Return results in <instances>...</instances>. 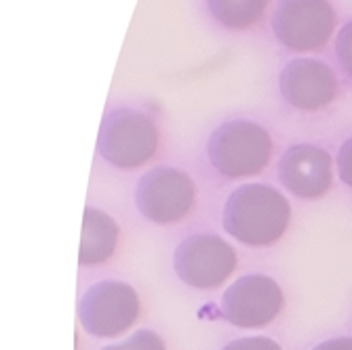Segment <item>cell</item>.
Masks as SVG:
<instances>
[{"instance_id": "1", "label": "cell", "mask_w": 352, "mask_h": 350, "mask_svg": "<svg viewBox=\"0 0 352 350\" xmlns=\"http://www.w3.org/2000/svg\"><path fill=\"white\" fill-rule=\"evenodd\" d=\"M289 201L266 184H245L223 205V230L251 247L274 245L289 228Z\"/></svg>"}, {"instance_id": "2", "label": "cell", "mask_w": 352, "mask_h": 350, "mask_svg": "<svg viewBox=\"0 0 352 350\" xmlns=\"http://www.w3.org/2000/svg\"><path fill=\"white\" fill-rule=\"evenodd\" d=\"M211 167L228 179L253 177L266 171L272 158V138L253 120H228L211 133L207 144Z\"/></svg>"}, {"instance_id": "3", "label": "cell", "mask_w": 352, "mask_h": 350, "mask_svg": "<svg viewBox=\"0 0 352 350\" xmlns=\"http://www.w3.org/2000/svg\"><path fill=\"white\" fill-rule=\"evenodd\" d=\"M158 142H161V133L148 114L118 108L108 112L102 120L98 150L112 167L135 171L156 154Z\"/></svg>"}, {"instance_id": "4", "label": "cell", "mask_w": 352, "mask_h": 350, "mask_svg": "<svg viewBox=\"0 0 352 350\" xmlns=\"http://www.w3.org/2000/svg\"><path fill=\"white\" fill-rule=\"evenodd\" d=\"M272 32L294 53L323 51L336 32V11L329 0H278Z\"/></svg>"}, {"instance_id": "5", "label": "cell", "mask_w": 352, "mask_h": 350, "mask_svg": "<svg viewBox=\"0 0 352 350\" xmlns=\"http://www.w3.org/2000/svg\"><path fill=\"white\" fill-rule=\"evenodd\" d=\"M78 319L95 338H118L140 319V296L129 283L102 281L82 296Z\"/></svg>"}, {"instance_id": "6", "label": "cell", "mask_w": 352, "mask_h": 350, "mask_svg": "<svg viewBox=\"0 0 352 350\" xmlns=\"http://www.w3.org/2000/svg\"><path fill=\"white\" fill-rule=\"evenodd\" d=\"M177 276L195 289H217L236 270V253L228 241L201 232L184 239L173 256Z\"/></svg>"}, {"instance_id": "7", "label": "cell", "mask_w": 352, "mask_h": 350, "mask_svg": "<svg viewBox=\"0 0 352 350\" xmlns=\"http://www.w3.org/2000/svg\"><path fill=\"white\" fill-rule=\"evenodd\" d=\"M197 203V184L177 167L148 171L135 190L140 213L154 224H177Z\"/></svg>"}, {"instance_id": "8", "label": "cell", "mask_w": 352, "mask_h": 350, "mask_svg": "<svg viewBox=\"0 0 352 350\" xmlns=\"http://www.w3.org/2000/svg\"><path fill=\"white\" fill-rule=\"evenodd\" d=\"M285 306L280 285L266 274H247L234 281L221 296V314L243 329L270 325Z\"/></svg>"}, {"instance_id": "9", "label": "cell", "mask_w": 352, "mask_h": 350, "mask_svg": "<svg viewBox=\"0 0 352 350\" xmlns=\"http://www.w3.org/2000/svg\"><path fill=\"white\" fill-rule=\"evenodd\" d=\"M278 89L285 102L302 112L327 108L338 95V76L321 59H294L283 68Z\"/></svg>"}, {"instance_id": "10", "label": "cell", "mask_w": 352, "mask_h": 350, "mask_svg": "<svg viewBox=\"0 0 352 350\" xmlns=\"http://www.w3.org/2000/svg\"><path fill=\"white\" fill-rule=\"evenodd\" d=\"M278 179L298 199L316 201L333 186V158L321 146L296 144L280 156Z\"/></svg>"}, {"instance_id": "11", "label": "cell", "mask_w": 352, "mask_h": 350, "mask_svg": "<svg viewBox=\"0 0 352 350\" xmlns=\"http://www.w3.org/2000/svg\"><path fill=\"white\" fill-rule=\"evenodd\" d=\"M118 226L116 221L102 209L87 207L82 215V237L78 262L80 266H98L108 262L118 243Z\"/></svg>"}, {"instance_id": "12", "label": "cell", "mask_w": 352, "mask_h": 350, "mask_svg": "<svg viewBox=\"0 0 352 350\" xmlns=\"http://www.w3.org/2000/svg\"><path fill=\"white\" fill-rule=\"evenodd\" d=\"M207 7L223 28L245 32L264 19L270 0H207Z\"/></svg>"}, {"instance_id": "13", "label": "cell", "mask_w": 352, "mask_h": 350, "mask_svg": "<svg viewBox=\"0 0 352 350\" xmlns=\"http://www.w3.org/2000/svg\"><path fill=\"white\" fill-rule=\"evenodd\" d=\"M102 350H167L163 338L152 329H140L120 344L106 346Z\"/></svg>"}, {"instance_id": "14", "label": "cell", "mask_w": 352, "mask_h": 350, "mask_svg": "<svg viewBox=\"0 0 352 350\" xmlns=\"http://www.w3.org/2000/svg\"><path fill=\"white\" fill-rule=\"evenodd\" d=\"M336 55L344 72L352 78V21H348L336 36Z\"/></svg>"}, {"instance_id": "15", "label": "cell", "mask_w": 352, "mask_h": 350, "mask_svg": "<svg viewBox=\"0 0 352 350\" xmlns=\"http://www.w3.org/2000/svg\"><path fill=\"white\" fill-rule=\"evenodd\" d=\"M221 350H283L278 346V342L270 340V338H262V336H255V338H241L230 342L228 346H223Z\"/></svg>"}, {"instance_id": "16", "label": "cell", "mask_w": 352, "mask_h": 350, "mask_svg": "<svg viewBox=\"0 0 352 350\" xmlns=\"http://www.w3.org/2000/svg\"><path fill=\"white\" fill-rule=\"evenodd\" d=\"M338 173L340 179L352 188V138L346 140L338 152Z\"/></svg>"}, {"instance_id": "17", "label": "cell", "mask_w": 352, "mask_h": 350, "mask_svg": "<svg viewBox=\"0 0 352 350\" xmlns=\"http://www.w3.org/2000/svg\"><path fill=\"white\" fill-rule=\"evenodd\" d=\"M312 350H352V338L350 336L331 338V340H325L321 344H316Z\"/></svg>"}]
</instances>
